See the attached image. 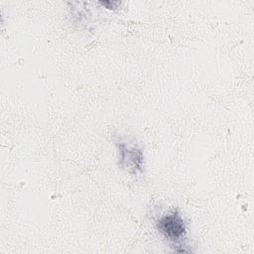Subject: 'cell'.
Listing matches in <instances>:
<instances>
[{
  "label": "cell",
  "mask_w": 254,
  "mask_h": 254,
  "mask_svg": "<svg viewBox=\"0 0 254 254\" xmlns=\"http://www.w3.org/2000/svg\"><path fill=\"white\" fill-rule=\"evenodd\" d=\"M159 228L171 239H177L185 232L184 221L178 214L164 216L159 221Z\"/></svg>",
  "instance_id": "1"
}]
</instances>
